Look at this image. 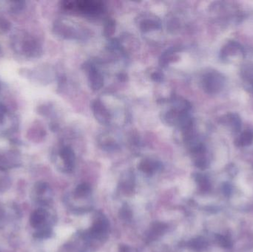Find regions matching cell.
Segmentation results:
<instances>
[{
    "label": "cell",
    "mask_w": 253,
    "mask_h": 252,
    "mask_svg": "<svg viewBox=\"0 0 253 252\" xmlns=\"http://www.w3.org/2000/svg\"><path fill=\"white\" fill-rule=\"evenodd\" d=\"M224 84V77L219 72H209L203 79V87L207 94H218L222 91Z\"/></svg>",
    "instance_id": "1"
},
{
    "label": "cell",
    "mask_w": 253,
    "mask_h": 252,
    "mask_svg": "<svg viewBox=\"0 0 253 252\" xmlns=\"http://www.w3.org/2000/svg\"><path fill=\"white\" fill-rule=\"evenodd\" d=\"M93 110H94V115H95L97 120L100 123L105 125V124H108L109 122L110 118H111L109 112L101 103V101L96 100L93 104Z\"/></svg>",
    "instance_id": "4"
},
{
    "label": "cell",
    "mask_w": 253,
    "mask_h": 252,
    "mask_svg": "<svg viewBox=\"0 0 253 252\" xmlns=\"http://www.w3.org/2000/svg\"><path fill=\"white\" fill-rule=\"evenodd\" d=\"M221 58L225 60H234L244 56V50L242 46L236 42H228L221 50Z\"/></svg>",
    "instance_id": "2"
},
{
    "label": "cell",
    "mask_w": 253,
    "mask_h": 252,
    "mask_svg": "<svg viewBox=\"0 0 253 252\" xmlns=\"http://www.w3.org/2000/svg\"><path fill=\"white\" fill-rule=\"evenodd\" d=\"M75 7L79 11L90 14H98L102 10V4L96 1H79L73 2V8Z\"/></svg>",
    "instance_id": "3"
},
{
    "label": "cell",
    "mask_w": 253,
    "mask_h": 252,
    "mask_svg": "<svg viewBox=\"0 0 253 252\" xmlns=\"http://www.w3.org/2000/svg\"><path fill=\"white\" fill-rule=\"evenodd\" d=\"M218 243L220 245L221 247L224 249H230L232 246V242L229 237L223 235H218L217 236Z\"/></svg>",
    "instance_id": "9"
},
{
    "label": "cell",
    "mask_w": 253,
    "mask_h": 252,
    "mask_svg": "<svg viewBox=\"0 0 253 252\" xmlns=\"http://www.w3.org/2000/svg\"><path fill=\"white\" fill-rule=\"evenodd\" d=\"M225 123L230 126L233 132H237L241 129V121L237 114L230 113L226 115L224 118Z\"/></svg>",
    "instance_id": "6"
},
{
    "label": "cell",
    "mask_w": 253,
    "mask_h": 252,
    "mask_svg": "<svg viewBox=\"0 0 253 252\" xmlns=\"http://www.w3.org/2000/svg\"><path fill=\"white\" fill-rule=\"evenodd\" d=\"M89 81L91 87L94 90H98L103 85V78L95 69H93L90 72Z\"/></svg>",
    "instance_id": "7"
},
{
    "label": "cell",
    "mask_w": 253,
    "mask_h": 252,
    "mask_svg": "<svg viewBox=\"0 0 253 252\" xmlns=\"http://www.w3.org/2000/svg\"><path fill=\"white\" fill-rule=\"evenodd\" d=\"M253 142V129H244L236 141V146L239 147L250 146Z\"/></svg>",
    "instance_id": "5"
},
{
    "label": "cell",
    "mask_w": 253,
    "mask_h": 252,
    "mask_svg": "<svg viewBox=\"0 0 253 252\" xmlns=\"http://www.w3.org/2000/svg\"><path fill=\"white\" fill-rule=\"evenodd\" d=\"M223 194L227 196H230L232 192V187L229 184H225L223 187Z\"/></svg>",
    "instance_id": "11"
},
{
    "label": "cell",
    "mask_w": 253,
    "mask_h": 252,
    "mask_svg": "<svg viewBox=\"0 0 253 252\" xmlns=\"http://www.w3.org/2000/svg\"><path fill=\"white\" fill-rule=\"evenodd\" d=\"M43 219V216H42V213L40 212H36L34 215L32 216V224L33 226H37L39 223H40L41 221Z\"/></svg>",
    "instance_id": "10"
},
{
    "label": "cell",
    "mask_w": 253,
    "mask_h": 252,
    "mask_svg": "<svg viewBox=\"0 0 253 252\" xmlns=\"http://www.w3.org/2000/svg\"><path fill=\"white\" fill-rule=\"evenodd\" d=\"M241 73L244 81L253 88V64H244L241 68Z\"/></svg>",
    "instance_id": "8"
}]
</instances>
